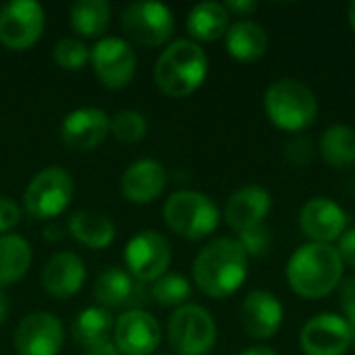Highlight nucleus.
I'll list each match as a JSON object with an SVG mask.
<instances>
[{"label": "nucleus", "instance_id": "1", "mask_svg": "<svg viewBox=\"0 0 355 355\" xmlns=\"http://www.w3.org/2000/svg\"><path fill=\"white\" fill-rule=\"evenodd\" d=\"M248 260L250 258L237 239H214L196 256L193 281L208 297H229L243 285Z\"/></svg>", "mask_w": 355, "mask_h": 355}, {"label": "nucleus", "instance_id": "2", "mask_svg": "<svg viewBox=\"0 0 355 355\" xmlns=\"http://www.w3.org/2000/svg\"><path fill=\"white\" fill-rule=\"evenodd\" d=\"M289 287L306 300H320L333 293L343 279V262L337 248L329 243H306L287 262Z\"/></svg>", "mask_w": 355, "mask_h": 355}, {"label": "nucleus", "instance_id": "3", "mask_svg": "<svg viewBox=\"0 0 355 355\" xmlns=\"http://www.w3.org/2000/svg\"><path fill=\"white\" fill-rule=\"evenodd\" d=\"M208 75V56L193 40H175L156 60L158 87L173 98L193 94Z\"/></svg>", "mask_w": 355, "mask_h": 355}, {"label": "nucleus", "instance_id": "4", "mask_svg": "<svg viewBox=\"0 0 355 355\" xmlns=\"http://www.w3.org/2000/svg\"><path fill=\"white\" fill-rule=\"evenodd\" d=\"M264 110L270 123L279 129L300 133L316 121L318 100L306 83L285 77L268 85L264 94Z\"/></svg>", "mask_w": 355, "mask_h": 355}, {"label": "nucleus", "instance_id": "5", "mask_svg": "<svg viewBox=\"0 0 355 355\" xmlns=\"http://www.w3.org/2000/svg\"><path fill=\"white\" fill-rule=\"evenodd\" d=\"M164 220L181 237L204 239L212 231H216L220 212L206 193L193 189H181L166 200Z\"/></svg>", "mask_w": 355, "mask_h": 355}, {"label": "nucleus", "instance_id": "6", "mask_svg": "<svg viewBox=\"0 0 355 355\" xmlns=\"http://www.w3.org/2000/svg\"><path fill=\"white\" fill-rule=\"evenodd\" d=\"M168 341L179 355H206L216 343V324L208 310L185 304L168 320Z\"/></svg>", "mask_w": 355, "mask_h": 355}, {"label": "nucleus", "instance_id": "7", "mask_svg": "<svg viewBox=\"0 0 355 355\" xmlns=\"http://www.w3.org/2000/svg\"><path fill=\"white\" fill-rule=\"evenodd\" d=\"M73 177L58 166L40 171L25 189V208L35 218L58 216L73 198Z\"/></svg>", "mask_w": 355, "mask_h": 355}, {"label": "nucleus", "instance_id": "8", "mask_svg": "<svg viewBox=\"0 0 355 355\" xmlns=\"http://www.w3.org/2000/svg\"><path fill=\"white\" fill-rule=\"evenodd\" d=\"M121 21L125 33L144 46L164 44L175 29L173 10L156 0H137L127 4Z\"/></svg>", "mask_w": 355, "mask_h": 355}, {"label": "nucleus", "instance_id": "9", "mask_svg": "<svg viewBox=\"0 0 355 355\" xmlns=\"http://www.w3.org/2000/svg\"><path fill=\"white\" fill-rule=\"evenodd\" d=\"M129 275L137 281H158L171 264V245L158 231H141L125 248Z\"/></svg>", "mask_w": 355, "mask_h": 355}, {"label": "nucleus", "instance_id": "10", "mask_svg": "<svg viewBox=\"0 0 355 355\" xmlns=\"http://www.w3.org/2000/svg\"><path fill=\"white\" fill-rule=\"evenodd\" d=\"M354 341L352 324L333 312L308 320L300 333V345L306 355H343Z\"/></svg>", "mask_w": 355, "mask_h": 355}, {"label": "nucleus", "instance_id": "11", "mask_svg": "<svg viewBox=\"0 0 355 355\" xmlns=\"http://www.w3.org/2000/svg\"><path fill=\"white\" fill-rule=\"evenodd\" d=\"M44 31V8L35 0H10L0 8V42L8 48H29Z\"/></svg>", "mask_w": 355, "mask_h": 355}, {"label": "nucleus", "instance_id": "12", "mask_svg": "<svg viewBox=\"0 0 355 355\" xmlns=\"http://www.w3.org/2000/svg\"><path fill=\"white\" fill-rule=\"evenodd\" d=\"M89 58L96 75L108 87H123L135 75L137 58L131 44L123 37H100L89 50Z\"/></svg>", "mask_w": 355, "mask_h": 355}, {"label": "nucleus", "instance_id": "13", "mask_svg": "<svg viewBox=\"0 0 355 355\" xmlns=\"http://www.w3.org/2000/svg\"><path fill=\"white\" fill-rule=\"evenodd\" d=\"M12 341L19 355H56L62 347L64 331L54 314L33 312L19 322Z\"/></svg>", "mask_w": 355, "mask_h": 355}, {"label": "nucleus", "instance_id": "14", "mask_svg": "<svg viewBox=\"0 0 355 355\" xmlns=\"http://www.w3.org/2000/svg\"><path fill=\"white\" fill-rule=\"evenodd\" d=\"M114 345L125 355H152L162 339L158 320L144 310H127L114 324Z\"/></svg>", "mask_w": 355, "mask_h": 355}, {"label": "nucleus", "instance_id": "15", "mask_svg": "<svg viewBox=\"0 0 355 355\" xmlns=\"http://www.w3.org/2000/svg\"><path fill=\"white\" fill-rule=\"evenodd\" d=\"M300 227L314 243L331 245L347 231V214L331 198H312L300 210Z\"/></svg>", "mask_w": 355, "mask_h": 355}, {"label": "nucleus", "instance_id": "16", "mask_svg": "<svg viewBox=\"0 0 355 355\" xmlns=\"http://www.w3.org/2000/svg\"><path fill=\"white\" fill-rule=\"evenodd\" d=\"M241 324L252 339H272L283 324V306L277 295L264 289H256L245 295L241 304Z\"/></svg>", "mask_w": 355, "mask_h": 355}, {"label": "nucleus", "instance_id": "17", "mask_svg": "<svg viewBox=\"0 0 355 355\" xmlns=\"http://www.w3.org/2000/svg\"><path fill=\"white\" fill-rule=\"evenodd\" d=\"M110 131V116L94 106L77 108L69 112L60 125V137L64 146L73 150H92L104 141Z\"/></svg>", "mask_w": 355, "mask_h": 355}, {"label": "nucleus", "instance_id": "18", "mask_svg": "<svg viewBox=\"0 0 355 355\" xmlns=\"http://www.w3.org/2000/svg\"><path fill=\"white\" fill-rule=\"evenodd\" d=\"M272 206L270 193L260 185H243L231 193L225 206V220L237 233L264 223Z\"/></svg>", "mask_w": 355, "mask_h": 355}, {"label": "nucleus", "instance_id": "19", "mask_svg": "<svg viewBox=\"0 0 355 355\" xmlns=\"http://www.w3.org/2000/svg\"><path fill=\"white\" fill-rule=\"evenodd\" d=\"M166 185V171L154 158H141L127 166L121 179V187L127 200L135 204H148L156 200Z\"/></svg>", "mask_w": 355, "mask_h": 355}, {"label": "nucleus", "instance_id": "20", "mask_svg": "<svg viewBox=\"0 0 355 355\" xmlns=\"http://www.w3.org/2000/svg\"><path fill=\"white\" fill-rule=\"evenodd\" d=\"M85 281V266L83 260L73 252H58L54 254L42 272L44 289L54 297H71L75 295Z\"/></svg>", "mask_w": 355, "mask_h": 355}, {"label": "nucleus", "instance_id": "21", "mask_svg": "<svg viewBox=\"0 0 355 355\" xmlns=\"http://www.w3.org/2000/svg\"><path fill=\"white\" fill-rule=\"evenodd\" d=\"M96 300L106 308H131L144 302V289L135 279L123 268H106L94 283Z\"/></svg>", "mask_w": 355, "mask_h": 355}, {"label": "nucleus", "instance_id": "22", "mask_svg": "<svg viewBox=\"0 0 355 355\" xmlns=\"http://www.w3.org/2000/svg\"><path fill=\"white\" fill-rule=\"evenodd\" d=\"M229 54L241 62H254L264 56L268 48V33L256 21H237L229 27L225 35Z\"/></svg>", "mask_w": 355, "mask_h": 355}, {"label": "nucleus", "instance_id": "23", "mask_svg": "<svg viewBox=\"0 0 355 355\" xmlns=\"http://www.w3.org/2000/svg\"><path fill=\"white\" fill-rule=\"evenodd\" d=\"M229 10L225 4L206 0L196 4L187 15V31L202 42H214L229 31Z\"/></svg>", "mask_w": 355, "mask_h": 355}, {"label": "nucleus", "instance_id": "24", "mask_svg": "<svg viewBox=\"0 0 355 355\" xmlns=\"http://www.w3.org/2000/svg\"><path fill=\"white\" fill-rule=\"evenodd\" d=\"M71 235L87 248H106L114 239V223L96 210H79L69 220Z\"/></svg>", "mask_w": 355, "mask_h": 355}, {"label": "nucleus", "instance_id": "25", "mask_svg": "<svg viewBox=\"0 0 355 355\" xmlns=\"http://www.w3.org/2000/svg\"><path fill=\"white\" fill-rule=\"evenodd\" d=\"M112 327H114L112 314L106 308L92 306L77 314L73 322V339L83 349H92L96 345L110 341Z\"/></svg>", "mask_w": 355, "mask_h": 355}, {"label": "nucleus", "instance_id": "26", "mask_svg": "<svg viewBox=\"0 0 355 355\" xmlns=\"http://www.w3.org/2000/svg\"><path fill=\"white\" fill-rule=\"evenodd\" d=\"M322 160L333 168H349L355 164V129L343 123L331 125L318 144Z\"/></svg>", "mask_w": 355, "mask_h": 355}, {"label": "nucleus", "instance_id": "27", "mask_svg": "<svg viewBox=\"0 0 355 355\" xmlns=\"http://www.w3.org/2000/svg\"><path fill=\"white\" fill-rule=\"evenodd\" d=\"M31 264V248L19 235H0V287L17 283Z\"/></svg>", "mask_w": 355, "mask_h": 355}, {"label": "nucleus", "instance_id": "28", "mask_svg": "<svg viewBox=\"0 0 355 355\" xmlns=\"http://www.w3.org/2000/svg\"><path fill=\"white\" fill-rule=\"evenodd\" d=\"M110 23V4L106 0H77L71 6V25L85 37H98Z\"/></svg>", "mask_w": 355, "mask_h": 355}, {"label": "nucleus", "instance_id": "29", "mask_svg": "<svg viewBox=\"0 0 355 355\" xmlns=\"http://www.w3.org/2000/svg\"><path fill=\"white\" fill-rule=\"evenodd\" d=\"M191 295V285L183 275H164L154 281L152 297L160 306H185Z\"/></svg>", "mask_w": 355, "mask_h": 355}, {"label": "nucleus", "instance_id": "30", "mask_svg": "<svg viewBox=\"0 0 355 355\" xmlns=\"http://www.w3.org/2000/svg\"><path fill=\"white\" fill-rule=\"evenodd\" d=\"M110 131L121 141H139L148 131V121L139 110H121L110 119Z\"/></svg>", "mask_w": 355, "mask_h": 355}, {"label": "nucleus", "instance_id": "31", "mask_svg": "<svg viewBox=\"0 0 355 355\" xmlns=\"http://www.w3.org/2000/svg\"><path fill=\"white\" fill-rule=\"evenodd\" d=\"M87 58H89V48L77 37H62L54 46V60L62 69L77 71L85 64Z\"/></svg>", "mask_w": 355, "mask_h": 355}, {"label": "nucleus", "instance_id": "32", "mask_svg": "<svg viewBox=\"0 0 355 355\" xmlns=\"http://www.w3.org/2000/svg\"><path fill=\"white\" fill-rule=\"evenodd\" d=\"M237 241H239V245L243 248V252L248 254V258H250V256L260 258V256L268 254L270 243H272V235H270V229L262 223V225H258V227H252V229L241 231Z\"/></svg>", "mask_w": 355, "mask_h": 355}, {"label": "nucleus", "instance_id": "33", "mask_svg": "<svg viewBox=\"0 0 355 355\" xmlns=\"http://www.w3.org/2000/svg\"><path fill=\"white\" fill-rule=\"evenodd\" d=\"M285 156H287V160H289L293 166H297V168L310 164L312 158H314V144H312V139L306 137V135L293 137V139L287 144Z\"/></svg>", "mask_w": 355, "mask_h": 355}, {"label": "nucleus", "instance_id": "34", "mask_svg": "<svg viewBox=\"0 0 355 355\" xmlns=\"http://www.w3.org/2000/svg\"><path fill=\"white\" fill-rule=\"evenodd\" d=\"M339 289V306L345 314V320L355 329V277L341 281Z\"/></svg>", "mask_w": 355, "mask_h": 355}, {"label": "nucleus", "instance_id": "35", "mask_svg": "<svg viewBox=\"0 0 355 355\" xmlns=\"http://www.w3.org/2000/svg\"><path fill=\"white\" fill-rule=\"evenodd\" d=\"M21 220V210L17 202L8 196H0V235L10 231Z\"/></svg>", "mask_w": 355, "mask_h": 355}, {"label": "nucleus", "instance_id": "36", "mask_svg": "<svg viewBox=\"0 0 355 355\" xmlns=\"http://www.w3.org/2000/svg\"><path fill=\"white\" fill-rule=\"evenodd\" d=\"M337 254L341 258L343 264H347L349 268L355 270V227L354 229H347L339 241H337Z\"/></svg>", "mask_w": 355, "mask_h": 355}, {"label": "nucleus", "instance_id": "37", "mask_svg": "<svg viewBox=\"0 0 355 355\" xmlns=\"http://www.w3.org/2000/svg\"><path fill=\"white\" fill-rule=\"evenodd\" d=\"M227 10H233V12H241V15H250L258 8V4L254 0H229L225 4Z\"/></svg>", "mask_w": 355, "mask_h": 355}, {"label": "nucleus", "instance_id": "38", "mask_svg": "<svg viewBox=\"0 0 355 355\" xmlns=\"http://www.w3.org/2000/svg\"><path fill=\"white\" fill-rule=\"evenodd\" d=\"M85 355H123V354L116 349V345H114V343L106 341V343H102V345H96V347H92V349H85Z\"/></svg>", "mask_w": 355, "mask_h": 355}, {"label": "nucleus", "instance_id": "39", "mask_svg": "<svg viewBox=\"0 0 355 355\" xmlns=\"http://www.w3.org/2000/svg\"><path fill=\"white\" fill-rule=\"evenodd\" d=\"M8 295L2 291V287H0V324L6 320V316H8Z\"/></svg>", "mask_w": 355, "mask_h": 355}, {"label": "nucleus", "instance_id": "40", "mask_svg": "<svg viewBox=\"0 0 355 355\" xmlns=\"http://www.w3.org/2000/svg\"><path fill=\"white\" fill-rule=\"evenodd\" d=\"M239 355H279L277 352H272L270 347H262V345H258V347H250V349H245L243 354Z\"/></svg>", "mask_w": 355, "mask_h": 355}, {"label": "nucleus", "instance_id": "41", "mask_svg": "<svg viewBox=\"0 0 355 355\" xmlns=\"http://www.w3.org/2000/svg\"><path fill=\"white\" fill-rule=\"evenodd\" d=\"M349 23H352V27H354L355 31V0L349 4Z\"/></svg>", "mask_w": 355, "mask_h": 355}, {"label": "nucleus", "instance_id": "42", "mask_svg": "<svg viewBox=\"0 0 355 355\" xmlns=\"http://www.w3.org/2000/svg\"><path fill=\"white\" fill-rule=\"evenodd\" d=\"M352 345H354V347H355V329H354V341H352Z\"/></svg>", "mask_w": 355, "mask_h": 355}]
</instances>
